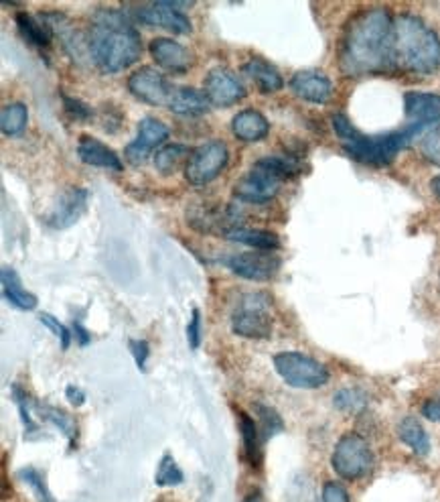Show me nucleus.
Returning a JSON list of instances; mask_svg holds the SVG:
<instances>
[{"instance_id": "a18cd8bd", "label": "nucleus", "mask_w": 440, "mask_h": 502, "mask_svg": "<svg viewBox=\"0 0 440 502\" xmlns=\"http://www.w3.org/2000/svg\"><path fill=\"white\" fill-rule=\"evenodd\" d=\"M73 332H76V340L81 344V346H86V344H89V340H91V336H89V332L86 330V327L84 326H81L79 322H73Z\"/></svg>"}, {"instance_id": "bb28decb", "label": "nucleus", "mask_w": 440, "mask_h": 502, "mask_svg": "<svg viewBox=\"0 0 440 502\" xmlns=\"http://www.w3.org/2000/svg\"><path fill=\"white\" fill-rule=\"evenodd\" d=\"M398 437L402 443H406L416 455H428L430 454V437L423 423L414 417H404L398 423Z\"/></svg>"}, {"instance_id": "f03ea898", "label": "nucleus", "mask_w": 440, "mask_h": 502, "mask_svg": "<svg viewBox=\"0 0 440 502\" xmlns=\"http://www.w3.org/2000/svg\"><path fill=\"white\" fill-rule=\"evenodd\" d=\"M88 51L104 74H118L142 56V39L120 11H98L89 25Z\"/></svg>"}, {"instance_id": "dca6fc26", "label": "nucleus", "mask_w": 440, "mask_h": 502, "mask_svg": "<svg viewBox=\"0 0 440 502\" xmlns=\"http://www.w3.org/2000/svg\"><path fill=\"white\" fill-rule=\"evenodd\" d=\"M292 94L310 104H327L333 96V81L315 69L297 71L290 78Z\"/></svg>"}, {"instance_id": "9d476101", "label": "nucleus", "mask_w": 440, "mask_h": 502, "mask_svg": "<svg viewBox=\"0 0 440 502\" xmlns=\"http://www.w3.org/2000/svg\"><path fill=\"white\" fill-rule=\"evenodd\" d=\"M191 6L189 3H151L134 6V16L144 25L162 27L175 35H189L194 31L189 16L181 11V8Z\"/></svg>"}, {"instance_id": "1a4fd4ad", "label": "nucleus", "mask_w": 440, "mask_h": 502, "mask_svg": "<svg viewBox=\"0 0 440 502\" xmlns=\"http://www.w3.org/2000/svg\"><path fill=\"white\" fill-rule=\"evenodd\" d=\"M404 129L416 139L440 129V96L428 92H408L404 96Z\"/></svg>"}, {"instance_id": "20e7f679", "label": "nucleus", "mask_w": 440, "mask_h": 502, "mask_svg": "<svg viewBox=\"0 0 440 502\" xmlns=\"http://www.w3.org/2000/svg\"><path fill=\"white\" fill-rule=\"evenodd\" d=\"M335 134L341 139L345 153L357 163L372 167H383L398 157L400 151H404L408 144L414 141L406 129L383 133V134H363L357 131L353 123L343 112L333 116Z\"/></svg>"}, {"instance_id": "b1692460", "label": "nucleus", "mask_w": 440, "mask_h": 502, "mask_svg": "<svg viewBox=\"0 0 440 502\" xmlns=\"http://www.w3.org/2000/svg\"><path fill=\"white\" fill-rule=\"evenodd\" d=\"M244 71H246V76L250 78L254 84L258 86L260 92H264V94L278 92V90H282V86H284L280 71L264 59H258V58L250 59L244 66Z\"/></svg>"}, {"instance_id": "72a5a7b5", "label": "nucleus", "mask_w": 440, "mask_h": 502, "mask_svg": "<svg viewBox=\"0 0 440 502\" xmlns=\"http://www.w3.org/2000/svg\"><path fill=\"white\" fill-rule=\"evenodd\" d=\"M418 151L428 163L440 167V129L424 134L418 143Z\"/></svg>"}, {"instance_id": "6ab92c4d", "label": "nucleus", "mask_w": 440, "mask_h": 502, "mask_svg": "<svg viewBox=\"0 0 440 502\" xmlns=\"http://www.w3.org/2000/svg\"><path fill=\"white\" fill-rule=\"evenodd\" d=\"M151 56L157 61V66L167 71H175V74H181V71H187L191 66H194V58L191 53L183 48L181 43L173 41L169 37H157L151 41Z\"/></svg>"}, {"instance_id": "0eeeda50", "label": "nucleus", "mask_w": 440, "mask_h": 502, "mask_svg": "<svg viewBox=\"0 0 440 502\" xmlns=\"http://www.w3.org/2000/svg\"><path fill=\"white\" fill-rule=\"evenodd\" d=\"M331 465L343 480H360L373 468V452L361 435L345 433L335 445Z\"/></svg>"}, {"instance_id": "473e14b6", "label": "nucleus", "mask_w": 440, "mask_h": 502, "mask_svg": "<svg viewBox=\"0 0 440 502\" xmlns=\"http://www.w3.org/2000/svg\"><path fill=\"white\" fill-rule=\"evenodd\" d=\"M21 478L29 484L31 490L35 492V497L39 498V502H55L53 495L47 488V484H45V478L41 476L39 472H37L35 468H25L21 470Z\"/></svg>"}, {"instance_id": "4be33fe9", "label": "nucleus", "mask_w": 440, "mask_h": 502, "mask_svg": "<svg viewBox=\"0 0 440 502\" xmlns=\"http://www.w3.org/2000/svg\"><path fill=\"white\" fill-rule=\"evenodd\" d=\"M169 108L181 116H204L209 112L212 102L207 100L205 92H199L195 88L181 86L173 90Z\"/></svg>"}, {"instance_id": "f8f14e48", "label": "nucleus", "mask_w": 440, "mask_h": 502, "mask_svg": "<svg viewBox=\"0 0 440 502\" xmlns=\"http://www.w3.org/2000/svg\"><path fill=\"white\" fill-rule=\"evenodd\" d=\"M128 90L142 100V102L151 104V106H169L171 96H173V88L161 71L152 69V68H141L136 69L134 74L128 78Z\"/></svg>"}, {"instance_id": "ddd939ff", "label": "nucleus", "mask_w": 440, "mask_h": 502, "mask_svg": "<svg viewBox=\"0 0 440 502\" xmlns=\"http://www.w3.org/2000/svg\"><path fill=\"white\" fill-rule=\"evenodd\" d=\"M227 267L247 281H270L280 271V259L270 251H252L236 254L227 261Z\"/></svg>"}, {"instance_id": "ea45409f", "label": "nucleus", "mask_w": 440, "mask_h": 502, "mask_svg": "<svg viewBox=\"0 0 440 502\" xmlns=\"http://www.w3.org/2000/svg\"><path fill=\"white\" fill-rule=\"evenodd\" d=\"M13 399L18 403V413H21V419H23L25 427L31 432V429H35V425H33V419L29 415V407H26V405H29V399H26L25 392L21 389H18L16 385H13Z\"/></svg>"}, {"instance_id": "7c9ffc66", "label": "nucleus", "mask_w": 440, "mask_h": 502, "mask_svg": "<svg viewBox=\"0 0 440 502\" xmlns=\"http://www.w3.org/2000/svg\"><path fill=\"white\" fill-rule=\"evenodd\" d=\"M183 480H185V476H183V470L179 468L175 458H173L171 454H164L159 462L157 474H154V482H157V486L161 488L179 486V484H183Z\"/></svg>"}, {"instance_id": "c85d7f7f", "label": "nucleus", "mask_w": 440, "mask_h": 502, "mask_svg": "<svg viewBox=\"0 0 440 502\" xmlns=\"http://www.w3.org/2000/svg\"><path fill=\"white\" fill-rule=\"evenodd\" d=\"M189 147L181 143H173V144H162V147L157 149L154 153V167L161 173V176H173L183 163H187L191 157Z\"/></svg>"}, {"instance_id": "6e6552de", "label": "nucleus", "mask_w": 440, "mask_h": 502, "mask_svg": "<svg viewBox=\"0 0 440 502\" xmlns=\"http://www.w3.org/2000/svg\"><path fill=\"white\" fill-rule=\"evenodd\" d=\"M229 161V153L225 143L212 141L201 144L199 149L191 153V157L185 166V177L189 184L205 186L222 173Z\"/></svg>"}, {"instance_id": "4c0bfd02", "label": "nucleus", "mask_w": 440, "mask_h": 502, "mask_svg": "<svg viewBox=\"0 0 440 502\" xmlns=\"http://www.w3.org/2000/svg\"><path fill=\"white\" fill-rule=\"evenodd\" d=\"M45 417L51 419V422L58 425L63 433H66L69 440L73 442V437H76V432H73V419L68 415V413H63V411L59 409H45Z\"/></svg>"}, {"instance_id": "423d86ee", "label": "nucleus", "mask_w": 440, "mask_h": 502, "mask_svg": "<svg viewBox=\"0 0 440 502\" xmlns=\"http://www.w3.org/2000/svg\"><path fill=\"white\" fill-rule=\"evenodd\" d=\"M274 368L287 385L295 389H319L327 385L329 370L325 364L302 352H280L274 356Z\"/></svg>"}, {"instance_id": "a211bd4d", "label": "nucleus", "mask_w": 440, "mask_h": 502, "mask_svg": "<svg viewBox=\"0 0 440 502\" xmlns=\"http://www.w3.org/2000/svg\"><path fill=\"white\" fill-rule=\"evenodd\" d=\"M88 208V191L84 187H69L61 194L58 208L49 216L51 228H69L84 216Z\"/></svg>"}, {"instance_id": "7ed1b4c3", "label": "nucleus", "mask_w": 440, "mask_h": 502, "mask_svg": "<svg viewBox=\"0 0 440 502\" xmlns=\"http://www.w3.org/2000/svg\"><path fill=\"white\" fill-rule=\"evenodd\" d=\"M393 68L420 76L440 69V37L416 15L393 16Z\"/></svg>"}, {"instance_id": "f704fd0d", "label": "nucleus", "mask_w": 440, "mask_h": 502, "mask_svg": "<svg viewBox=\"0 0 440 502\" xmlns=\"http://www.w3.org/2000/svg\"><path fill=\"white\" fill-rule=\"evenodd\" d=\"M256 411H258L260 415V422H262V427H264V433L266 435H274L277 432H280L282 429V419L280 415L277 413V411L270 409V407H264V405H256Z\"/></svg>"}, {"instance_id": "a878e982", "label": "nucleus", "mask_w": 440, "mask_h": 502, "mask_svg": "<svg viewBox=\"0 0 440 502\" xmlns=\"http://www.w3.org/2000/svg\"><path fill=\"white\" fill-rule=\"evenodd\" d=\"M240 433H242V445H244V458L252 468H260L262 464V445H260V432L254 419L240 411Z\"/></svg>"}, {"instance_id": "f3484780", "label": "nucleus", "mask_w": 440, "mask_h": 502, "mask_svg": "<svg viewBox=\"0 0 440 502\" xmlns=\"http://www.w3.org/2000/svg\"><path fill=\"white\" fill-rule=\"evenodd\" d=\"M189 224L201 232H222L224 236L232 232L237 226V214L232 212L227 206H205V208H191L187 212Z\"/></svg>"}, {"instance_id": "f257e3e1", "label": "nucleus", "mask_w": 440, "mask_h": 502, "mask_svg": "<svg viewBox=\"0 0 440 502\" xmlns=\"http://www.w3.org/2000/svg\"><path fill=\"white\" fill-rule=\"evenodd\" d=\"M341 69L350 76L382 74L393 68V16L383 8H370L355 15L345 27Z\"/></svg>"}, {"instance_id": "393cba45", "label": "nucleus", "mask_w": 440, "mask_h": 502, "mask_svg": "<svg viewBox=\"0 0 440 502\" xmlns=\"http://www.w3.org/2000/svg\"><path fill=\"white\" fill-rule=\"evenodd\" d=\"M0 279H3V294H5L8 304L16 309H21V312H33V309L37 307V297L31 294V291H26L23 287L21 279H18V275H16V271L5 267L3 277Z\"/></svg>"}, {"instance_id": "2eb2a0df", "label": "nucleus", "mask_w": 440, "mask_h": 502, "mask_svg": "<svg viewBox=\"0 0 440 502\" xmlns=\"http://www.w3.org/2000/svg\"><path fill=\"white\" fill-rule=\"evenodd\" d=\"M169 139V126L157 121V118H142L139 124V134L136 139L128 144L124 155L126 161H131L132 166H141L146 161V157L157 149L162 147V143Z\"/></svg>"}, {"instance_id": "c9c22d12", "label": "nucleus", "mask_w": 440, "mask_h": 502, "mask_svg": "<svg viewBox=\"0 0 440 502\" xmlns=\"http://www.w3.org/2000/svg\"><path fill=\"white\" fill-rule=\"evenodd\" d=\"M61 100H63V106H66V112L76 118V121H89L91 116H94V111L88 104L81 102V100H76V98H69L66 94H61Z\"/></svg>"}, {"instance_id": "58836bf2", "label": "nucleus", "mask_w": 440, "mask_h": 502, "mask_svg": "<svg viewBox=\"0 0 440 502\" xmlns=\"http://www.w3.org/2000/svg\"><path fill=\"white\" fill-rule=\"evenodd\" d=\"M128 348H131V352L134 356L136 367H139L144 372L146 370V362H149V356H151L149 344H146L144 340H131V344H128Z\"/></svg>"}, {"instance_id": "e433bc0d", "label": "nucleus", "mask_w": 440, "mask_h": 502, "mask_svg": "<svg viewBox=\"0 0 440 502\" xmlns=\"http://www.w3.org/2000/svg\"><path fill=\"white\" fill-rule=\"evenodd\" d=\"M39 319H41V324H43L45 327H47L49 332H53L55 336L59 337L63 348H68L69 342H71V334H69L68 327L63 326L58 317H53L51 314H41V317H39Z\"/></svg>"}, {"instance_id": "5701e85b", "label": "nucleus", "mask_w": 440, "mask_h": 502, "mask_svg": "<svg viewBox=\"0 0 440 502\" xmlns=\"http://www.w3.org/2000/svg\"><path fill=\"white\" fill-rule=\"evenodd\" d=\"M16 27H18V31H21L23 37L29 41L33 48L45 49L51 45L53 29L49 27V23L45 21V16H33L31 13H18Z\"/></svg>"}, {"instance_id": "79ce46f5", "label": "nucleus", "mask_w": 440, "mask_h": 502, "mask_svg": "<svg viewBox=\"0 0 440 502\" xmlns=\"http://www.w3.org/2000/svg\"><path fill=\"white\" fill-rule=\"evenodd\" d=\"M323 502H350V495L341 484L327 482L323 486Z\"/></svg>"}, {"instance_id": "9b49d317", "label": "nucleus", "mask_w": 440, "mask_h": 502, "mask_svg": "<svg viewBox=\"0 0 440 502\" xmlns=\"http://www.w3.org/2000/svg\"><path fill=\"white\" fill-rule=\"evenodd\" d=\"M280 186L282 179L274 176L270 169H266L260 161H256V166L250 169V173H246V176L237 181L234 194L246 204H266L278 194Z\"/></svg>"}, {"instance_id": "cd10ccee", "label": "nucleus", "mask_w": 440, "mask_h": 502, "mask_svg": "<svg viewBox=\"0 0 440 502\" xmlns=\"http://www.w3.org/2000/svg\"><path fill=\"white\" fill-rule=\"evenodd\" d=\"M227 240L252 246L254 251H274L280 246V239L268 230H254V228H234L232 232L225 234Z\"/></svg>"}, {"instance_id": "aec40b11", "label": "nucleus", "mask_w": 440, "mask_h": 502, "mask_svg": "<svg viewBox=\"0 0 440 502\" xmlns=\"http://www.w3.org/2000/svg\"><path fill=\"white\" fill-rule=\"evenodd\" d=\"M78 155L79 159L88 163V166L94 167H102V169H112V171H122L124 163L120 161V157L112 151L108 149L104 143H100L94 136H79L78 143Z\"/></svg>"}, {"instance_id": "39448f33", "label": "nucleus", "mask_w": 440, "mask_h": 502, "mask_svg": "<svg viewBox=\"0 0 440 502\" xmlns=\"http://www.w3.org/2000/svg\"><path fill=\"white\" fill-rule=\"evenodd\" d=\"M234 334L247 340H268L272 334L270 299L264 294H247L232 314Z\"/></svg>"}, {"instance_id": "4468645a", "label": "nucleus", "mask_w": 440, "mask_h": 502, "mask_svg": "<svg viewBox=\"0 0 440 502\" xmlns=\"http://www.w3.org/2000/svg\"><path fill=\"white\" fill-rule=\"evenodd\" d=\"M205 96L212 106L229 108L246 98V88L234 71L215 68L205 76Z\"/></svg>"}, {"instance_id": "49530a36", "label": "nucleus", "mask_w": 440, "mask_h": 502, "mask_svg": "<svg viewBox=\"0 0 440 502\" xmlns=\"http://www.w3.org/2000/svg\"><path fill=\"white\" fill-rule=\"evenodd\" d=\"M430 189H433V194L440 199V176H436L433 181H430Z\"/></svg>"}, {"instance_id": "412c9836", "label": "nucleus", "mask_w": 440, "mask_h": 502, "mask_svg": "<svg viewBox=\"0 0 440 502\" xmlns=\"http://www.w3.org/2000/svg\"><path fill=\"white\" fill-rule=\"evenodd\" d=\"M232 133L242 143H258L270 133V124L258 111H242L232 118Z\"/></svg>"}, {"instance_id": "c756f323", "label": "nucleus", "mask_w": 440, "mask_h": 502, "mask_svg": "<svg viewBox=\"0 0 440 502\" xmlns=\"http://www.w3.org/2000/svg\"><path fill=\"white\" fill-rule=\"evenodd\" d=\"M26 123H29V111L21 102H13L3 108V114H0V129L6 136H18L23 134L26 129Z\"/></svg>"}, {"instance_id": "2f4dec72", "label": "nucleus", "mask_w": 440, "mask_h": 502, "mask_svg": "<svg viewBox=\"0 0 440 502\" xmlns=\"http://www.w3.org/2000/svg\"><path fill=\"white\" fill-rule=\"evenodd\" d=\"M333 405L337 409L345 411V413H360V411L368 407V395H365V392L360 389L345 387V389L335 392Z\"/></svg>"}, {"instance_id": "c03bdc74", "label": "nucleus", "mask_w": 440, "mask_h": 502, "mask_svg": "<svg viewBox=\"0 0 440 502\" xmlns=\"http://www.w3.org/2000/svg\"><path fill=\"white\" fill-rule=\"evenodd\" d=\"M66 399L69 401L71 405L81 407V405L86 403V392L81 390L79 387H73V385H69V387L66 389Z\"/></svg>"}, {"instance_id": "a19ab883", "label": "nucleus", "mask_w": 440, "mask_h": 502, "mask_svg": "<svg viewBox=\"0 0 440 502\" xmlns=\"http://www.w3.org/2000/svg\"><path fill=\"white\" fill-rule=\"evenodd\" d=\"M187 340H189V346L194 350L199 348L201 344V314L199 309H194V314H191V319L187 324Z\"/></svg>"}, {"instance_id": "37998d69", "label": "nucleus", "mask_w": 440, "mask_h": 502, "mask_svg": "<svg viewBox=\"0 0 440 502\" xmlns=\"http://www.w3.org/2000/svg\"><path fill=\"white\" fill-rule=\"evenodd\" d=\"M423 415L428 419V422L440 423V392L436 397L428 399L426 403L423 405Z\"/></svg>"}, {"instance_id": "de8ad7c7", "label": "nucleus", "mask_w": 440, "mask_h": 502, "mask_svg": "<svg viewBox=\"0 0 440 502\" xmlns=\"http://www.w3.org/2000/svg\"><path fill=\"white\" fill-rule=\"evenodd\" d=\"M244 502H264V500H262V497H260V495H250V497H247Z\"/></svg>"}]
</instances>
